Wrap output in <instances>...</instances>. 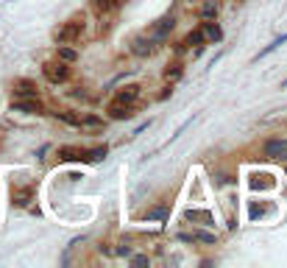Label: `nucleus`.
<instances>
[{
    "label": "nucleus",
    "instance_id": "obj_1",
    "mask_svg": "<svg viewBox=\"0 0 287 268\" xmlns=\"http://www.w3.org/2000/svg\"><path fill=\"white\" fill-rule=\"evenodd\" d=\"M42 73H45V78H48L50 84H62V81L70 78V67H67V62H62V59H56V62H45Z\"/></svg>",
    "mask_w": 287,
    "mask_h": 268
},
{
    "label": "nucleus",
    "instance_id": "obj_2",
    "mask_svg": "<svg viewBox=\"0 0 287 268\" xmlns=\"http://www.w3.org/2000/svg\"><path fill=\"white\" fill-rule=\"evenodd\" d=\"M81 31H84V25H81L78 20L64 22L62 28L56 31V42H59V45H70V42H76L78 36H81Z\"/></svg>",
    "mask_w": 287,
    "mask_h": 268
},
{
    "label": "nucleus",
    "instance_id": "obj_3",
    "mask_svg": "<svg viewBox=\"0 0 287 268\" xmlns=\"http://www.w3.org/2000/svg\"><path fill=\"white\" fill-rule=\"evenodd\" d=\"M265 156L268 159H287V140H268Z\"/></svg>",
    "mask_w": 287,
    "mask_h": 268
},
{
    "label": "nucleus",
    "instance_id": "obj_4",
    "mask_svg": "<svg viewBox=\"0 0 287 268\" xmlns=\"http://www.w3.org/2000/svg\"><path fill=\"white\" fill-rule=\"evenodd\" d=\"M11 109H14V112L34 115V112H42V104H39L36 98H25V101H14V104H11Z\"/></svg>",
    "mask_w": 287,
    "mask_h": 268
},
{
    "label": "nucleus",
    "instance_id": "obj_5",
    "mask_svg": "<svg viewBox=\"0 0 287 268\" xmlns=\"http://www.w3.org/2000/svg\"><path fill=\"white\" fill-rule=\"evenodd\" d=\"M140 98V87H134V84H128V87H123V90L117 92V104H128V106H134V101Z\"/></svg>",
    "mask_w": 287,
    "mask_h": 268
},
{
    "label": "nucleus",
    "instance_id": "obj_6",
    "mask_svg": "<svg viewBox=\"0 0 287 268\" xmlns=\"http://www.w3.org/2000/svg\"><path fill=\"white\" fill-rule=\"evenodd\" d=\"M59 159H64V162H76V159H87V151H81V148H73V145H62V148H59Z\"/></svg>",
    "mask_w": 287,
    "mask_h": 268
},
{
    "label": "nucleus",
    "instance_id": "obj_7",
    "mask_svg": "<svg viewBox=\"0 0 287 268\" xmlns=\"http://www.w3.org/2000/svg\"><path fill=\"white\" fill-rule=\"evenodd\" d=\"M173 25H176V20H173V17H162V20H159V25H156V31H154V36L159 39V42H162V39H168V34L173 31Z\"/></svg>",
    "mask_w": 287,
    "mask_h": 268
},
{
    "label": "nucleus",
    "instance_id": "obj_8",
    "mask_svg": "<svg viewBox=\"0 0 287 268\" xmlns=\"http://www.w3.org/2000/svg\"><path fill=\"white\" fill-rule=\"evenodd\" d=\"M11 198H14V204L25 207L31 198H34V190H31V187H17V190H11Z\"/></svg>",
    "mask_w": 287,
    "mask_h": 268
},
{
    "label": "nucleus",
    "instance_id": "obj_9",
    "mask_svg": "<svg viewBox=\"0 0 287 268\" xmlns=\"http://www.w3.org/2000/svg\"><path fill=\"white\" fill-rule=\"evenodd\" d=\"M109 112H112L114 120H128V118L134 115V106H128V104H114Z\"/></svg>",
    "mask_w": 287,
    "mask_h": 268
},
{
    "label": "nucleus",
    "instance_id": "obj_10",
    "mask_svg": "<svg viewBox=\"0 0 287 268\" xmlns=\"http://www.w3.org/2000/svg\"><path fill=\"white\" fill-rule=\"evenodd\" d=\"M203 36H206V39H212V42H220L223 31H220V25H217V22H203Z\"/></svg>",
    "mask_w": 287,
    "mask_h": 268
},
{
    "label": "nucleus",
    "instance_id": "obj_11",
    "mask_svg": "<svg viewBox=\"0 0 287 268\" xmlns=\"http://www.w3.org/2000/svg\"><path fill=\"white\" fill-rule=\"evenodd\" d=\"M17 95H20V98H36V87L34 84H31V81H17Z\"/></svg>",
    "mask_w": 287,
    "mask_h": 268
},
{
    "label": "nucleus",
    "instance_id": "obj_12",
    "mask_svg": "<svg viewBox=\"0 0 287 268\" xmlns=\"http://www.w3.org/2000/svg\"><path fill=\"white\" fill-rule=\"evenodd\" d=\"M184 218H187V221H203V224H209V221H212V212H209V210H187V212H184Z\"/></svg>",
    "mask_w": 287,
    "mask_h": 268
},
{
    "label": "nucleus",
    "instance_id": "obj_13",
    "mask_svg": "<svg viewBox=\"0 0 287 268\" xmlns=\"http://www.w3.org/2000/svg\"><path fill=\"white\" fill-rule=\"evenodd\" d=\"M151 50H154L151 39H134V53H137V56H148Z\"/></svg>",
    "mask_w": 287,
    "mask_h": 268
},
{
    "label": "nucleus",
    "instance_id": "obj_14",
    "mask_svg": "<svg viewBox=\"0 0 287 268\" xmlns=\"http://www.w3.org/2000/svg\"><path fill=\"white\" fill-rule=\"evenodd\" d=\"M56 56L62 59V62L70 64V62H76V59H78V53H76L73 48H67V45H59V48H56Z\"/></svg>",
    "mask_w": 287,
    "mask_h": 268
},
{
    "label": "nucleus",
    "instance_id": "obj_15",
    "mask_svg": "<svg viewBox=\"0 0 287 268\" xmlns=\"http://www.w3.org/2000/svg\"><path fill=\"white\" fill-rule=\"evenodd\" d=\"M215 14H217V0H206L203 8H201V17H203V20H212Z\"/></svg>",
    "mask_w": 287,
    "mask_h": 268
},
{
    "label": "nucleus",
    "instance_id": "obj_16",
    "mask_svg": "<svg viewBox=\"0 0 287 268\" xmlns=\"http://www.w3.org/2000/svg\"><path fill=\"white\" fill-rule=\"evenodd\" d=\"M285 42H287V34H285V36H279V39H273V42L268 45V48H262V50H259V56H257V59H262V56H268V53H273V50H276V48H282Z\"/></svg>",
    "mask_w": 287,
    "mask_h": 268
},
{
    "label": "nucleus",
    "instance_id": "obj_17",
    "mask_svg": "<svg viewBox=\"0 0 287 268\" xmlns=\"http://www.w3.org/2000/svg\"><path fill=\"white\" fill-rule=\"evenodd\" d=\"M56 118H59V120H64V123H70V126H81V118H78V115H73V112H67V109L56 112Z\"/></svg>",
    "mask_w": 287,
    "mask_h": 268
},
{
    "label": "nucleus",
    "instance_id": "obj_18",
    "mask_svg": "<svg viewBox=\"0 0 287 268\" xmlns=\"http://www.w3.org/2000/svg\"><path fill=\"white\" fill-rule=\"evenodd\" d=\"M120 0H92V6L98 8V11H112V8H117Z\"/></svg>",
    "mask_w": 287,
    "mask_h": 268
},
{
    "label": "nucleus",
    "instance_id": "obj_19",
    "mask_svg": "<svg viewBox=\"0 0 287 268\" xmlns=\"http://www.w3.org/2000/svg\"><path fill=\"white\" fill-rule=\"evenodd\" d=\"M206 36H203V31H192V34L187 36V45H201Z\"/></svg>",
    "mask_w": 287,
    "mask_h": 268
},
{
    "label": "nucleus",
    "instance_id": "obj_20",
    "mask_svg": "<svg viewBox=\"0 0 287 268\" xmlns=\"http://www.w3.org/2000/svg\"><path fill=\"white\" fill-rule=\"evenodd\" d=\"M106 156V148H92V151H87V159H92V162H95V159H103Z\"/></svg>",
    "mask_w": 287,
    "mask_h": 268
},
{
    "label": "nucleus",
    "instance_id": "obj_21",
    "mask_svg": "<svg viewBox=\"0 0 287 268\" xmlns=\"http://www.w3.org/2000/svg\"><path fill=\"white\" fill-rule=\"evenodd\" d=\"M192 238H195V240H203V243H215V235H209V232H195Z\"/></svg>",
    "mask_w": 287,
    "mask_h": 268
},
{
    "label": "nucleus",
    "instance_id": "obj_22",
    "mask_svg": "<svg viewBox=\"0 0 287 268\" xmlns=\"http://www.w3.org/2000/svg\"><path fill=\"white\" fill-rule=\"evenodd\" d=\"M165 76H168V78H179V76H182V70H179V64H176L173 70H168V73H165Z\"/></svg>",
    "mask_w": 287,
    "mask_h": 268
},
{
    "label": "nucleus",
    "instance_id": "obj_23",
    "mask_svg": "<svg viewBox=\"0 0 287 268\" xmlns=\"http://www.w3.org/2000/svg\"><path fill=\"white\" fill-rule=\"evenodd\" d=\"M165 215H168V210H154L151 212V218H165Z\"/></svg>",
    "mask_w": 287,
    "mask_h": 268
},
{
    "label": "nucleus",
    "instance_id": "obj_24",
    "mask_svg": "<svg viewBox=\"0 0 287 268\" xmlns=\"http://www.w3.org/2000/svg\"><path fill=\"white\" fill-rule=\"evenodd\" d=\"M134 263H137V266H148V257H142V254H137V257H134Z\"/></svg>",
    "mask_w": 287,
    "mask_h": 268
}]
</instances>
